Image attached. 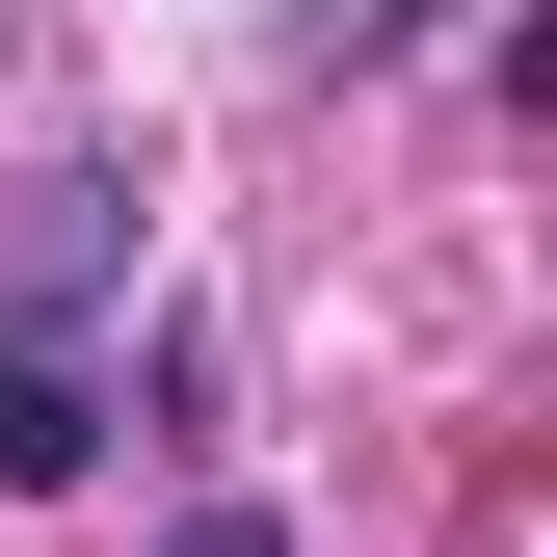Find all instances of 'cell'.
<instances>
[{
	"mask_svg": "<svg viewBox=\"0 0 557 557\" xmlns=\"http://www.w3.org/2000/svg\"><path fill=\"white\" fill-rule=\"evenodd\" d=\"M107 293H133V186H107V160H53V186H27V239H0V319H107Z\"/></svg>",
	"mask_w": 557,
	"mask_h": 557,
	"instance_id": "7a4b0ae2",
	"label": "cell"
},
{
	"mask_svg": "<svg viewBox=\"0 0 557 557\" xmlns=\"http://www.w3.org/2000/svg\"><path fill=\"white\" fill-rule=\"evenodd\" d=\"M160 557H293V531H265V505H239V478H213V505H186V531H160Z\"/></svg>",
	"mask_w": 557,
	"mask_h": 557,
	"instance_id": "277c9868",
	"label": "cell"
},
{
	"mask_svg": "<svg viewBox=\"0 0 557 557\" xmlns=\"http://www.w3.org/2000/svg\"><path fill=\"white\" fill-rule=\"evenodd\" d=\"M133 425V372H107V319H0V505H81Z\"/></svg>",
	"mask_w": 557,
	"mask_h": 557,
	"instance_id": "6da1fadb",
	"label": "cell"
},
{
	"mask_svg": "<svg viewBox=\"0 0 557 557\" xmlns=\"http://www.w3.org/2000/svg\"><path fill=\"white\" fill-rule=\"evenodd\" d=\"M293 53H319V81H425V53H451V0H293Z\"/></svg>",
	"mask_w": 557,
	"mask_h": 557,
	"instance_id": "3957f363",
	"label": "cell"
}]
</instances>
